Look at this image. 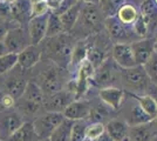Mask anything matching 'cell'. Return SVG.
<instances>
[{
  "instance_id": "6da1fadb",
  "label": "cell",
  "mask_w": 157,
  "mask_h": 141,
  "mask_svg": "<svg viewBox=\"0 0 157 141\" xmlns=\"http://www.w3.org/2000/svg\"><path fill=\"white\" fill-rule=\"evenodd\" d=\"M71 33H62L53 38H46L41 42L42 54L46 53V59L54 62L59 67L66 68L71 66L73 49L76 42Z\"/></svg>"
},
{
  "instance_id": "7a4b0ae2",
  "label": "cell",
  "mask_w": 157,
  "mask_h": 141,
  "mask_svg": "<svg viewBox=\"0 0 157 141\" xmlns=\"http://www.w3.org/2000/svg\"><path fill=\"white\" fill-rule=\"evenodd\" d=\"M105 17L103 15L98 4H85L81 10V13L72 29L73 37L76 39H83L92 34L101 33V31L105 28Z\"/></svg>"
},
{
  "instance_id": "3957f363",
  "label": "cell",
  "mask_w": 157,
  "mask_h": 141,
  "mask_svg": "<svg viewBox=\"0 0 157 141\" xmlns=\"http://www.w3.org/2000/svg\"><path fill=\"white\" fill-rule=\"evenodd\" d=\"M120 81L127 93L132 94H147L152 84L142 65L121 68Z\"/></svg>"
},
{
  "instance_id": "277c9868",
  "label": "cell",
  "mask_w": 157,
  "mask_h": 141,
  "mask_svg": "<svg viewBox=\"0 0 157 141\" xmlns=\"http://www.w3.org/2000/svg\"><path fill=\"white\" fill-rule=\"evenodd\" d=\"M121 75V67L114 61L113 58H107L98 68H95L92 76V81L95 86L101 88L115 86L120 81Z\"/></svg>"
},
{
  "instance_id": "5b68a950",
  "label": "cell",
  "mask_w": 157,
  "mask_h": 141,
  "mask_svg": "<svg viewBox=\"0 0 157 141\" xmlns=\"http://www.w3.org/2000/svg\"><path fill=\"white\" fill-rule=\"evenodd\" d=\"M105 28L107 29V33L109 35L111 40L115 44H120V42H124V44H131L134 42V37H137L132 26L125 25L122 21L117 19V17H109L105 18Z\"/></svg>"
},
{
  "instance_id": "8992f818",
  "label": "cell",
  "mask_w": 157,
  "mask_h": 141,
  "mask_svg": "<svg viewBox=\"0 0 157 141\" xmlns=\"http://www.w3.org/2000/svg\"><path fill=\"white\" fill-rule=\"evenodd\" d=\"M61 71L63 68L56 66L54 62L49 67L46 68L40 75V82H36L39 85L45 95H51L61 89H63V81H62V74Z\"/></svg>"
},
{
  "instance_id": "52a82bcc",
  "label": "cell",
  "mask_w": 157,
  "mask_h": 141,
  "mask_svg": "<svg viewBox=\"0 0 157 141\" xmlns=\"http://www.w3.org/2000/svg\"><path fill=\"white\" fill-rule=\"evenodd\" d=\"M63 120H65L63 113L46 112L45 114L40 115L33 121V126L35 128V132L39 139H48L55 131V128Z\"/></svg>"
},
{
  "instance_id": "ba28073f",
  "label": "cell",
  "mask_w": 157,
  "mask_h": 141,
  "mask_svg": "<svg viewBox=\"0 0 157 141\" xmlns=\"http://www.w3.org/2000/svg\"><path fill=\"white\" fill-rule=\"evenodd\" d=\"M4 44L8 52L17 54L20 53L28 45H31L28 29H25L22 26H15L10 28L4 38Z\"/></svg>"
},
{
  "instance_id": "9c48e42d",
  "label": "cell",
  "mask_w": 157,
  "mask_h": 141,
  "mask_svg": "<svg viewBox=\"0 0 157 141\" xmlns=\"http://www.w3.org/2000/svg\"><path fill=\"white\" fill-rule=\"evenodd\" d=\"M75 99V94L68 88L61 89L59 92L51 95L45 96L44 101V107L46 108L47 112H56V113H63L67 106L73 102Z\"/></svg>"
},
{
  "instance_id": "30bf717a",
  "label": "cell",
  "mask_w": 157,
  "mask_h": 141,
  "mask_svg": "<svg viewBox=\"0 0 157 141\" xmlns=\"http://www.w3.org/2000/svg\"><path fill=\"white\" fill-rule=\"evenodd\" d=\"M22 115L18 111L0 112V136L1 141H7L10 136L24 123Z\"/></svg>"
},
{
  "instance_id": "8fae6325",
  "label": "cell",
  "mask_w": 157,
  "mask_h": 141,
  "mask_svg": "<svg viewBox=\"0 0 157 141\" xmlns=\"http://www.w3.org/2000/svg\"><path fill=\"white\" fill-rule=\"evenodd\" d=\"M129 95V104L125 105L123 109V118L124 121L129 126H138V125H144V123H149L152 121L149 115L143 111V108L140 106L137 101L135 100L130 94Z\"/></svg>"
},
{
  "instance_id": "7c38bea8",
  "label": "cell",
  "mask_w": 157,
  "mask_h": 141,
  "mask_svg": "<svg viewBox=\"0 0 157 141\" xmlns=\"http://www.w3.org/2000/svg\"><path fill=\"white\" fill-rule=\"evenodd\" d=\"M51 12V11H49ZM33 17L27 24V29L31 38V44L40 45L47 38V24H48V14Z\"/></svg>"
},
{
  "instance_id": "4fadbf2b",
  "label": "cell",
  "mask_w": 157,
  "mask_h": 141,
  "mask_svg": "<svg viewBox=\"0 0 157 141\" xmlns=\"http://www.w3.org/2000/svg\"><path fill=\"white\" fill-rule=\"evenodd\" d=\"M111 58L121 68H129L136 66L131 44H114L111 47Z\"/></svg>"
},
{
  "instance_id": "5bb4252c",
  "label": "cell",
  "mask_w": 157,
  "mask_h": 141,
  "mask_svg": "<svg viewBox=\"0 0 157 141\" xmlns=\"http://www.w3.org/2000/svg\"><path fill=\"white\" fill-rule=\"evenodd\" d=\"M98 95L101 101L107 107H109L111 111H118L123 105L125 92L123 88L110 86V87L101 88Z\"/></svg>"
},
{
  "instance_id": "9a60e30c",
  "label": "cell",
  "mask_w": 157,
  "mask_h": 141,
  "mask_svg": "<svg viewBox=\"0 0 157 141\" xmlns=\"http://www.w3.org/2000/svg\"><path fill=\"white\" fill-rule=\"evenodd\" d=\"M131 48L136 65H142V66L145 65V62L150 59V57L156 51L155 41L147 38L131 42Z\"/></svg>"
},
{
  "instance_id": "2e32d148",
  "label": "cell",
  "mask_w": 157,
  "mask_h": 141,
  "mask_svg": "<svg viewBox=\"0 0 157 141\" xmlns=\"http://www.w3.org/2000/svg\"><path fill=\"white\" fill-rule=\"evenodd\" d=\"M42 58V46L40 45H28L18 53V65L22 69H31L35 67Z\"/></svg>"
},
{
  "instance_id": "e0dca14e",
  "label": "cell",
  "mask_w": 157,
  "mask_h": 141,
  "mask_svg": "<svg viewBox=\"0 0 157 141\" xmlns=\"http://www.w3.org/2000/svg\"><path fill=\"white\" fill-rule=\"evenodd\" d=\"M90 109H92V106L88 101L78 99L67 106V108L63 111V115H65V118L72 121L86 120L89 118Z\"/></svg>"
},
{
  "instance_id": "ac0fdd59",
  "label": "cell",
  "mask_w": 157,
  "mask_h": 141,
  "mask_svg": "<svg viewBox=\"0 0 157 141\" xmlns=\"http://www.w3.org/2000/svg\"><path fill=\"white\" fill-rule=\"evenodd\" d=\"M105 132L113 141H129V125L124 120L114 119L107 122Z\"/></svg>"
},
{
  "instance_id": "d6986e66",
  "label": "cell",
  "mask_w": 157,
  "mask_h": 141,
  "mask_svg": "<svg viewBox=\"0 0 157 141\" xmlns=\"http://www.w3.org/2000/svg\"><path fill=\"white\" fill-rule=\"evenodd\" d=\"M31 1L29 0H17L15 2L11 4L12 7V18L14 21H17L18 24H20L22 26V24L32 18L31 17Z\"/></svg>"
},
{
  "instance_id": "ffe728a7",
  "label": "cell",
  "mask_w": 157,
  "mask_h": 141,
  "mask_svg": "<svg viewBox=\"0 0 157 141\" xmlns=\"http://www.w3.org/2000/svg\"><path fill=\"white\" fill-rule=\"evenodd\" d=\"M140 14L148 25L149 31L157 27V5L154 0H144L140 8Z\"/></svg>"
},
{
  "instance_id": "44dd1931",
  "label": "cell",
  "mask_w": 157,
  "mask_h": 141,
  "mask_svg": "<svg viewBox=\"0 0 157 141\" xmlns=\"http://www.w3.org/2000/svg\"><path fill=\"white\" fill-rule=\"evenodd\" d=\"M45 93L42 92V89L39 85L34 81H28L26 86V89L22 94V96L20 98L21 100L31 102L38 106H44V101H45Z\"/></svg>"
},
{
  "instance_id": "7402d4cb",
  "label": "cell",
  "mask_w": 157,
  "mask_h": 141,
  "mask_svg": "<svg viewBox=\"0 0 157 141\" xmlns=\"http://www.w3.org/2000/svg\"><path fill=\"white\" fill-rule=\"evenodd\" d=\"M82 6H83V2L76 1L68 11H66L65 13L60 15V19L62 21V25H63L66 33H71L72 32V29L74 28L75 24L78 22V17H80V13H81V10H82Z\"/></svg>"
},
{
  "instance_id": "603a6c76",
  "label": "cell",
  "mask_w": 157,
  "mask_h": 141,
  "mask_svg": "<svg viewBox=\"0 0 157 141\" xmlns=\"http://www.w3.org/2000/svg\"><path fill=\"white\" fill-rule=\"evenodd\" d=\"M40 140L33 122H24L7 141H38Z\"/></svg>"
},
{
  "instance_id": "cb8c5ba5",
  "label": "cell",
  "mask_w": 157,
  "mask_h": 141,
  "mask_svg": "<svg viewBox=\"0 0 157 141\" xmlns=\"http://www.w3.org/2000/svg\"><path fill=\"white\" fill-rule=\"evenodd\" d=\"M130 94L131 96L140 104V106L143 108V111L154 120L157 116V104L155 99L151 96L150 94Z\"/></svg>"
},
{
  "instance_id": "d4e9b609",
  "label": "cell",
  "mask_w": 157,
  "mask_h": 141,
  "mask_svg": "<svg viewBox=\"0 0 157 141\" xmlns=\"http://www.w3.org/2000/svg\"><path fill=\"white\" fill-rule=\"evenodd\" d=\"M151 122L138 126H129V141H151Z\"/></svg>"
},
{
  "instance_id": "484cf974",
  "label": "cell",
  "mask_w": 157,
  "mask_h": 141,
  "mask_svg": "<svg viewBox=\"0 0 157 141\" xmlns=\"http://www.w3.org/2000/svg\"><path fill=\"white\" fill-rule=\"evenodd\" d=\"M28 81L20 76H12L6 82V93L12 95L15 100H19L26 89Z\"/></svg>"
},
{
  "instance_id": "4316f807",
  "label": "cell",
  "mask_w": 157,
  "mask_h": 141,
  "mask_svg": "<svg viewBox=\"0 0 157 141\" xmlns=\"http://www.w3.org/2000/svg\"><path fill=\"white\" fill-rule=\"evenodd\" d=\"M107 58L108 57H107V52L103 45H98V44L88 45L87 60L92 64L94 68H98Z\"/></svg>"
},
{
  "instance_id": "83f0119b",
  "label": "cell",
  "mask_w": 157,
  "mask_h": 141,
  "mask_svg": "<svg viewBox=\"0 0 157 141\" xmlns=\"http://www.w3.org/2000/svg\"><path fill=\"white\" fill-rule=\"evenodd\" d=\"M138 15H140V12H138L137 7H135L132 4H129V2L123 4L116 14L118 20L129 26H132V24L136 21Z\"/></svg>"
},
{
  "instance_id": "f1b7e54d",
  "label": "cell",
  "mask_w": 157,
  "mask_h": 141,
  "mask_svg": "<svg viewBox=\"0 0 157 141\" xmlns=\"http://www.w3.org/2000/svg\"><path fill=\"white\" fill-rule=\"evenodd\" d=\"M73 125H74V121L65 118V120L55 128V131L49 136L51 141H71Z\"/></svg>"
},
{
  "instance_id": "f546056e",
  "label": "cell",
  "mask_w": 157,
  "mask_h": 141,
  "mask_svg": "<svg viewBox=\"0 0 157 141\" xmlns=\"http://www.w3.org/2000/svg\"><path fill=\"white\" fill-rule=\"evenodd\" d=\"M66 33L60 15L54 13L53 11L48 14V24H47V38H53L59 34Z\"/></svg>"
},
{
  "instance_id": "4dcf8cb0",
  "label": "cell",
  "mask_w": 157,
  "mask_h": 141,
  "mask_svg": "<svg viewBox=\"0 0 157 141\" xmlns=\"http://www.w3.org/2000/svg\"><path fill=\"white\" fill-rule=\"evenodd\" d=\"M125 0H100L98 6L105 18L115 17L121 6L125 4Z\"/></svg>"
},
{
  "instance_id": "1f68e13d",
  "label": "cell",
  "mask_w": 157,
  "mask_h": 141,
  "mask_svg": "<svg viewBox=\"0 0 157 141\" xmlns=\"http://www.w3.org/2000/svg\"><path fill=\"white\" fill-rule=\"evenodd\" d=\"M87 52H88V44H86L83 41L76 42L73 49L71 65L75 67H80L81 64L87 60Z\"/></svg>"
},
{
  "instance_id": "d6a6232c",
  "label": "cell",
  "mask_w": 157,
  "mask_h": 141,
  "mask_svg": "<svg viewBox=\"0 0 157 141\" xmlns=\"http://www.w3.org/2000/svg\"><path fill=\"white\" fill-rule=\"evenodd\" d=\"M18 65V54L17 53H7L0 55V75L11 72Z\"/></svg>"
},
{
  "instance_id": "836d02e7",
  "label": "cell",
  "mask_w": 157,
  "mask_h": 141,
  "mask_svg": "<svg viewBox=\"0 0 157 141\" xmlns=\"http://www.w3.org/2000/svg\"><path fill=\"white\" fill-rule=\"evenodd\" d=\"M105 132V125L103 122H92L87 125L86 128V139L89 141L96 140Z\"/></svg>"
},
{
  "instance_id": "e575fe53",
  "label": "cell",
  "mask_w": 157,
  "mask_h": 141,
  "mask_svg": "<svg viewBox=\"0 0 157 141\" xmlns=\"http://www.w3.org/2000/svg\"><path fill=\"white\" fill-rule=\"evenodd\" d=\"M86 128H87L86 120L74 121L71 141H86L87 140V139H86Z\"/></svg>"
},
{
  "instance_id": "d590c367",
  "label": "cell",
  "mask_w": 157,
  "mask_h": 141,
  "mask_svg": "<svg viewBox=\"0 0 157 141\" xmlns=\"http://www.w3.org/2000/svg\"><path fill=\"white\" fill-rule=\"evenodd\" d=\"M144 69H145L151 82L157 85V49L150 57V59L145 62Z\"/></svg>"
},
{
  "instance_id": "8d00e7d4",
  "label": "cell",
  "mask_w": 157,
  "mask_h": 141,
  "mask_svg": "<svg viewBox=\"0 0 157 141\" xmlns=\"http://www.w3.org/2000/svg\"><path fill=\"white\" fill-rule=\"evenodd\" d=\"M132 29H134L135 34L137 35L138 39H144L147 37V34L149 32V28H148V25L145 24L144 19L141 17V14L138 15L136 21L132 24Z\"/></svg>"
},
{
  "instance_id": "74e56055",
  "label": "cell",
  "mask_w": 157,
  "mask_h": 141,
  "mask_svg": "<svg viewBox=\"0 0 157 141\" xmlns=\"http://www.w3.org/2000/svg\"><path fill=\"white\" fill-rule=\"evenodd\" d=\"M51 11V8L48 6L46 0L44 1H39V2H34L31 6V17H39V15H44L47 14Z\"/></svg>"
},
{
  "instance_id": "f35d334b",
  "label": "cell",
  "mask_w": 157,
  "mask_h": 141,
  "mask_svg": "<svg viewBox=\"0 0 157 141\" xmlns=\"http://www.w3.org/2000/svg\"><path fill=\"white\" fill-rule=\"evenodd\" d=\"M0 19L12 21V7L10 2H6L4 0H0Z\"/></svg>"
},
{
  "instance_id": "ab89813d",
  "label": "cell",
  "mask_w": 157,
  "mask_h": 141,
  "mask_svg": "<svg viewBox=\"0 0 157 141\" xmlns=\"http://www.w3.org/2000/svg\"><path fill=\"white\" fill-rule=\"evenodd\" d=\"M12 22H17V21L14 20L8 21V20H4V19H0V40H4V38H5V35H6V33L8 32L10 28L15 27V26H11ZM18 26H20V24Z\"/></svg>"
},
{
  "instance_id": "60d3db41",
  "label": "cell",
  "mask_w": 157,
  "mask_h": 141,
  "mask_svg": "<svg viewBox=\"0 0 157 141\" xmlns=\"http://www.w3.org/2000/svg\"><path fill=\"white\" fill-rule=\"evenodd\" d=\"M0 104H1V106L4 108L8 109V108H12L15 105V99L8 93H5L1 96V99H0Z\"/></svg>"
},
{
  "instance_id": "b9f144b4",
  "label": "cell",
  "mask_w": 157,
  "mask_h": 141,
  "mask_svg": "<svg viewBox=\"0 0 157 141\" xmlns=\"http://www.w3.org/2000/svg\"><path fill=\"white\" fill-rule=\"evenodd\" d=\"M76 2V0H63L62 1V4L60 5L55 11H53L54 13H56L58 15H61V14H63L66 12V11H68L71 7L74 5Z\"/></svg>"
},
{
  "instance_id": "7bdbcfd3",
  "label": "cell",
  "mask_w": 157,
  "mask_h": 141,
  "mask_svg": "<svg viewBox=\"0 0 157 141\" xmlns=\"http://www.w3.org/2000/svg\"><path fill=\"white\" fill-rule=\"evenodd\" d=\"M46 1L47 4H48V6H49V8H51V11H55L62 4L63 0H46Z\"/></svg>"
},
{
  "instance_id": "ee69618b",
  "label": "cell",
  "mask_w": 157,
  "mask_h": 141,
  "mask_svg": "<svg viewBox=\"0 0 157 141\" xmlns=\"http://www.w3.org/2000/svg\"><path fill=\"white\" fill-rule=\"evenodd\" d=\"M147 94H150L151 96L155 99V101H156V104H157V85L151 84L150 88H149V91H148V93Z\"/></svg>"
},
{
  "instance_id": "f6af8a7d",
  "label": "cell",
  "mask_w": 157,
  "mask_h": 141,
  "mask_svg": "<svg viewBox=\"0 0 157 141\" xmlns=\"http://www.w3.org/2000/svg\"><path fill=\"white\" fill-rule=\"evenodd\" d=\"M94 141H113V139L109 136V134H108L107 132H105V133L101 135L100 138H98L96 140H94Z\"/></svg>"
},
{
  "instance_id": "bcb514c9",
  "label": "cell",
  "mask_w": 157,
  "mask_h": 141,
  "mask_svg": "<svg viewBox=\"0 0 157 141\" xmlns=\"http://www.w3.org/2000/svg\"><path fill=\"white\" fill-rule=\"evenodd\" d=\"M7 52H8V51H7L5 44H4V40H0V55L7 53Z\"/></svg>"
},
{
  "instance_id": "7dc6e473",
  "label": "cell",
  "mask_w": 157,
  "mask_h": 141,
  "mask_svg": "<svg viewBox=\"0 0 157 141\" xmlns=\"http://www.w3.org/2000/svg\"><path fill=\"white\" fill-rule=\"evenodd\" d=\"M80 2H85V4H98L100 0H76Z\"/></svg>"
},
{
  "instance_id": "c3c4849f",
  "label": "cell",
  "mask_w": 157,
  "mask_h": 141,
  "mask_svg": "<svg viewBox=\"0 0 157 141\" xmlns=\"http://www.w3.org/2000/svg\"><path fill=\"white\" fill-rule=\"evenodd\" d=\"M152 122H154V127H156V129H157V116L152 120Z\"/></svg>"
},
{
  "instance_id": "681fc988",
  "label": "cell",
  "mask_w": 157,
  "mask_h": 141,
  "mask_svg": "<svg viewBox=\"0 0 157 141\" xmlns=\"http://www.w3.org/2000/svg\"><path fill=\"white\" fill-rule=\"evenodd\" d=\"M31 4H34V2H39V1H44V0H29Z\"/></svg>"
},
{
  "instance_id": "f907efd6",
  "label": "cell",
  "mask_w": 157,
  "mask_h": 141,
  "mask_svg": "<svg viewBox=\"0 0 157 141\" xmlns=\"http://www.w3.org/2000/svg\"><path fill=\"white\" fill-rule=\"evenodd\" d=\"M4 1H6V2H10V4H13V2H15L17 0H4Z\"/></svg>"
},
{
  "instance_id": "816d5d0a",
  "label": "cell",
  "mask_w": 157,
  "mask_h": 141,
  "mask_svg": "<svg viewBox=\"0 0 157 141\" xmlns=\"http://www.w3.org/2000/svg\"><path fill=\"white\" fill-rule=\"evenodd\" d=\"M38 141H51V139L48 138V139H40V140H38Z\"/></svg>"
},
{
  "instance_id": "f5cc1de1",
  "label": "cell",
  "mask_w": 157,
  "mask_h": 141,
  "mask_svg": "<svg viewBox=\"0 0 157 141\" xmlns=\"http://www.w3.org/2000/svg\"><path fill=\"white\" fill-rule=\"evenodd\" d=\"M155 46H156V49H157V41L155 42Z\"/></svg>"
},
{
  "instance_id": "db71d44e",
  "label": "cell",
  "mask_w": 157,
  "mask_h": 141,
  "mask_svg": "<svg viewBox=\"0 0 157 141\" xmlns=\"http://www.w3.org/2000/svg\"><path fill=\"white\" fill-rule=\"evenodd\" d=\"M154 1H155V4H156V5H157V0H154Z\"/></svg>"
},
{
  "instance_id": "11a10c76",
  "label": "cell",
  "mask_w": 157,
  "mask_h": 141,
  "mask_svg": "<svg viewBox=\"0 0 157 141\" xmlns=\"http://www.w3.org/2000/svg\"><path fill=\"white\" fill-rule=\"evenodd\" d=\"M0 141H1V136H0Z\"/></svg>"
}]
</instances>
